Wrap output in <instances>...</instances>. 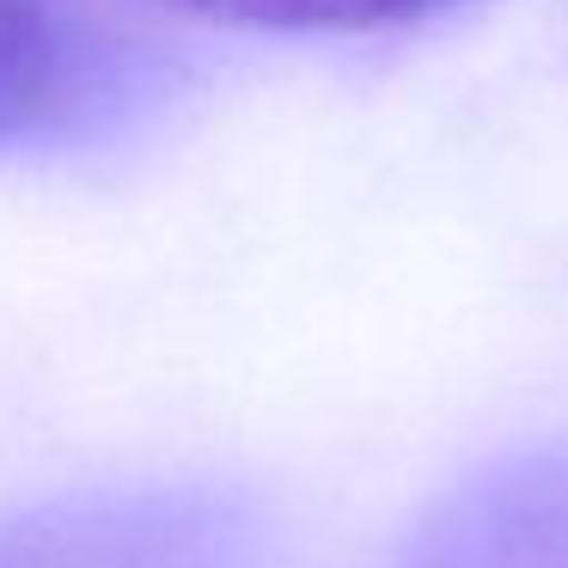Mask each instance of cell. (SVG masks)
I'll return each instance as SVG.
<instances>
[{"mask_svg":"<svg viewBox=\"0 0 568 568\" xmlns=\"http://www.w3.org/2000/svg\"><path fill=\"white\" fill-rule=\"evenodd\" d=\"M257 531L214 489H92L0 519V568H251Z\"/></svg>","mask_w":568,"mask_h":568,"instance_id":"1","label":"cell"},{"mask_svg":"<svg viewBox=\"0 0 568 568\" xmlns=\"http://www.w3.org/2000/svg\"><path fill=\"white\" fill-rule=\"evenodd\" d=\"M392 568H568V446L465 477L422 514Z\"/></svg>","mask_w":568,"mask_h":568,"instance_id":"2","label":"cell"},{"mask_svg":"<svg viewBox=\"0 0 568 568\" xmlns=\"http://www.w3.org/2000/svg\"><path fill=\"white\" fill-rule=\"evenodd\" d=\"M87 74L80 0H0V148L62 123Z\"/></svg>","mask_w":568,"mask_h":568,"instance_id":"3","label":"cell"},{"mask_svg":"<svg viewBox=\"0 0 568 568\" xmlns=\"http://www.w3.org/2000/svg\"><path fill=\"white\" fill-rule=\"evenodd\" d=\"M172 7L251 31H379L434 13L446 0H172Z\"/></svg>","mask_w":568,"mask_h":568,"instance_id":"4","label":"cell"}]
</instances>
